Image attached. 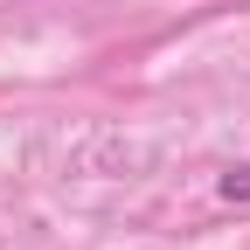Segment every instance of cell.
I'll return each instance as SVG.
<instances>
[{"label": "cell", "mask_w": 250, "mask_h": 250, "mask_svg": "<svg viewBox=\"0 0 250 250\" xmlns=\"http://www.w3.org/2000/svg\"><path fill=\"white\" fill-rule=\"evenodd\" d=\"M215 195L223 202H250V167H229L223 181H215Z\"/></svg>", "instance_id": "1"}]
</instances>
